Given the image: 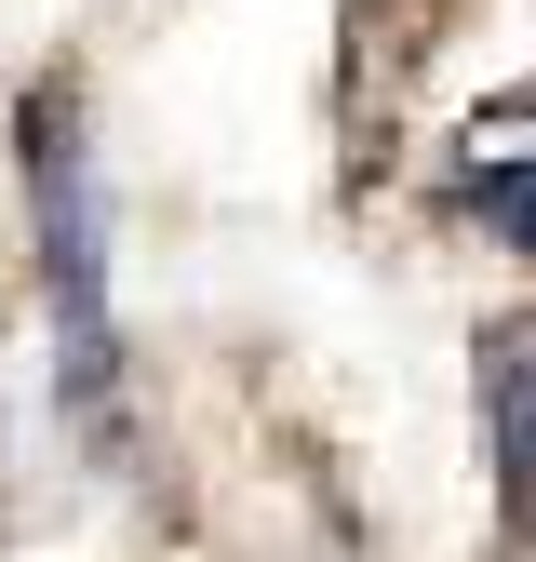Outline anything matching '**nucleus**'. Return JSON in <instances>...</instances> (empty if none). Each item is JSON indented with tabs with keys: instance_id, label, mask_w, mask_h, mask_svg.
<instances>
[{
	"instance_id": "2",
	"label": "nucleus",
	"mask_w": 536,
	"mask_h": 562,
	"mask_svg": "<svg viewBox=\"0 0 536 562\" xmlns=\"http://www.w3.org/2000/svg\"><path fill=\"white\" fill-rule=\"evenodd\" d=\"M483 442H496V496L523 509V456H536V362H523V322L483 335Z\"/></svg>"
},
{
	"instance_id": "1",
	"label": "nucleus",
	"mask_w": 536,
	"mask_h": 562,
	"mask_svg": "<svg viewBox=\"0 0 536 562\" xmlns=\"http://www.w3.org/2000/svg\"><path fill=\"white\" fill-rule=\"evenodd\" d=\"M27 175H41V295H54V348H67V415L108 429V389H121V335H108V201H94V148H81V108H67V94L27 108Z\"/></svg>"
}]
</instances>
